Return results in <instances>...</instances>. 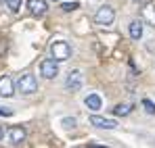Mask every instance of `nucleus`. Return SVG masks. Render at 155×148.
Masks as SVG:
<instances>
[{
  "label": "nucleus",
  "mask_w": 155,
  "mask_h": 148,
  "mask_svg": "<svg viewBox=\"0 0 155 148\" xmlns=\"http://www.w3.org/2000/svg\"><path fill=\"white\" fill-rule=\"evenodd\" d=\"M51 54L57 63H63V61H67L71 56V46L67 42H63V40H57V42L51 44Z\"/></svg>",
  "instance_id": "1"
},
{
  "label": "nucleus",
  "mask_w": 155,
  "mask_h": 148,
  "mask_svg": "<svg viewBox=\"0 0 155 148\" xmlns=\"http://www.w3.org/2000/svg\"><path fill=\"white\" fill-rule=\"evenodd\" d=\"M17 90L21 94H34V92H38V79H36V75L23 73L19 77V81H17Z\"/></svg>",
  "instance_id": "2"
},
{
  "label": "nucleus",
  "mask_w": 155,
  "mask_h": 148,
  "mask_svg": "<svg viewBox=\"0 0 155 148\" xmlns=\"http://www.w3.org/2000/svg\"><path fill=\"white\" fill-rule=\"evenodd\" d=\"M40 73H42V77H46V79H54V77L59 75V65H57V61H54V58L42 61V63H40Z\"/></svg>",
  "instance_id": "3"
},
{
  "label": "nucleus",
  "mask_w": 155,
  "mask_h": 148,
  "mask_svg": "<svg viewBox=\"0 0 155 148\" xmlns=\"http://www.w3.org/2000/svg\"><path fill=\"white\" fill-rule=\"evenodd\" d=\"M113 19H115V13H113V8L111 6H101L99 11H97V15H94V21L99 25H111L113 23Z\"/></svg>",
  "instance_id": "4"
},
{
  "label": "nucleus",
  "mask_w": 155,
  "mask_h": 148,
  "mask_svg": "<svg viewBox=\"0 0 155 148\" xmlns=\"http://www.w3.org/2000/svg\"><path fill=\"white\" fill-rule=\"evenodd\" d=\"M82 83H84V75L80 73V71H71V73L67 75L65 88H67L69 92H78V90L82 88Z\"/></svg>",
  "instance_id": "5"
},
{
  "label": "nucleus",
  "mask_w": 155,
  "mask_h": 148,
  "mask_svg": "<svg viewBox=\"0 0 155 148\" xmlns=\"http://www.w3.org/2000/svg\"><path fill=\"white\" fill-rule=\"evenodd\" d=\"M25 136H27L25 127H19V125H15V127H11V129H8V142H11L13 146H19V144L25 140Z\"/></svg>",
  "instance_id": "6"
},
{
  "label": "nucleus",
  "mask_w": 155,
  "mask_h": 148,
  "mask_svg": "<svg viewBox=\"0 0 155 148\" xmlns=\"http://www.w3.org/2000/svg\"><path fill=\"white\" fill-rule=\"evenodd\" d=\"M13 94H15V83H13V79H11L8 75H2V77H0V96L8 98V96H13Z\"/></svg>",
  "instance_id": "7"
},
{
  "label": "nucleus",
  "mask_w": 155,
  "mask_h": 148,
  "mask_svg": "<svg viewBox=\"0 0 155 148\" xmlns=\"http://www.w3.org/2000/svg\"><path fill=\"white\" fill-rule=\"evenodd\" d=\"M27 8L34 17H42L46 13V0H27Z\"/></svg>",
  "instance_id": "8"
},
{
  "label": "nucleus",
  "mask_w": 155,
  "mask_h": 148,
  "mask_svg": "<svg viewBox=\"0 0 155 148\" xmlns=\"http://www.w3.org/2000/svg\"><path fill=\"white\" fill-rule=\"evenodd\" d=\"M90 123L94 125V127H101V129H115L117 127V123L113 119H105V117H99V115H92Z\"/></svg>",
  "instance_id": "9"
},
{
  "label": "nucleus",
  "mask_w": 155,
  "mask_h": 148,
  "mask_svg": "<svg viewBox=\"0 0 155 148\" xmlns=\"http://www.w3.org/2000/svg\"><path fill=\"white\" fill-rule=\"evenodd\" d=\"M143 19L151 25V27H155V4L153 2H147L143 6Z\"/></svg>",
  "instance_id": "10"
},
{
  "label": "nucleus",
  "mask_w": 155,
  "mask_h": 148,
  "mask_svg": "<svg viewBox=\"0 0 155 148\" xmlns=\"http://www.w3.org/2000/svg\"><path fill=\"white\" fill-rule=\"evenodd\" d=\"M84 104H86L90 111H99V109H101V96H99V94H88L86 100H84Z\"/></svg>",
  "instance_id": "11"
},
{
  "label": "nucleus",
  "mask_w": 155,
  "mask_h": 148,
  "mask_svg": "<svg viewBox=\"0 0 155 148\" xmlns=\"http://www.w3.org/2000/svg\"><path fill=\"white\" fill-rule=\"evenodd\" d=\"M143 36V23L140 21H132L130 23V38L132 40H138Z\"/></svg>",
  "instance_id": "12"
},
{
  "label": "nucleus",
  "mask_w": 155,
  "mask_h": 148,
  "mask_svg": "<svg viewBox=\"0 0 155 148\" xmlns=\"http://www.w3.org/2000/svg\"><path fill=\"white\" fill-rule=\"evenodd\" d=\"M130 111H132L130 104H117V106L113 109V115H117V117H126V115H130Z\"/></svg>",
  "instance_id": "13"
},
{
  "label": "nucleus",
  "mask_w": 155,
  "mask_h": 148,
  "mask_svg": "<svg viewBox=\"0 0 155 148\" xmlns=\"http://www.w3.org/2000/svg\"><path fill=\"white\" fill-rule=\"evenodd\" d=\"M6 2V6L13 11V13H19V8H21V0H4Z\"/></svg>",
  "instance_id": "14"
},
{
  "label": "nucleus",
  "mask_w": 155,
  "mask_h": 148,
  "mask_svg": "<svg viewBox=\"0 0 155 148\" xmlns=\"http://www.w3.org/2000/svg\"><path fill=\"white\" fill-rule=\"evenodd\" d=\"M143 109H145V111H147L149 115H155V104H153V102H151L149 98L143 100Z\"/></svg>",
  "instance_id": "15"
},
{
  "label": "nucleus",
  "mask_w": 155,
  "mask_h": 148,
  "mask_svg": "<svg viewBox=\"0 0 155 148\" xmlns=\"http://www.w3.org/2000/svg\"><path fill=\"white\" fill-rule=\"evenodd\" d=\"M78 6H80V4H78V2H65V4H63V6H61V8H63V11H65V13H71V11H76Z\"/></svg>",
  "instance_id": "16"
},
{
  "label": "nucleus",
  "mask_w": 155,
  "mask_h": 148,
  "mask_svg": "<svg viewBox=\"0 0 155 148\" xmlns=\"http://www.w3.org/2000/svg\"><path fill=\"white\" fill-rule=\"evenodd\" d=\"M61 125L69 129V127H74V125H76V119H74V117H65V119L61 121Z\"/></svg>",
  "instance_id": "17"
},
{
  "label": "nucleus",
  "mask_w": 155,
  "mask_h": 148,
  "mask_svg": "<svg viewBox=\"0 0 155 148\" xmlns=\"http://www.w3.org/2000/svg\"><path fill=\"white\" fill-rule=\"evenodd\" d=\"M11 115H13L11 109H0V117H11Z\"/></svg>",
  "instance_id": "18"
},
{
  "label": "nucleus",
  "mask_w": 155,
  "mask_h": 148,
  "mask_svg": "<svg viewBox=\"0 0 155 148\" xmlns=\"http://www.w3.org/2000/svg\"><path fill=\"white\" fill-rule=\"evenodd\" d=\"M2 138H4V127L0 125V140H2Z\"/></svg>",
  "instance_id": "19"
},
{
  "label": "nucleus",
  "mask_w": 155,
  "mask_h": 148,
  "mask_svg": "<svg viewBox=\"0 0 155 148\" xmlns=\"http://www.w3.org/2000/svg\"><path fill=\"white\" fill-rule=\"evenodd\" d=\"M52 2H61V0H52Z\"/></svg>",
  "instance_id": "20"
},
{
  "label": "nucleus",
  "mask_w": 155,
  "mask_h": 148,
  "mask_svg": "<svg viewBox=\"0 0 155 148\" xmlns=\"http://www.w3.org/2000/svg\"><path fill=\"white\" fill-rule=\"evenodd\" d=\"M134 2H138V0H134Z\"/></svg>",
  "instance_id": "21"
}]
</instances>
